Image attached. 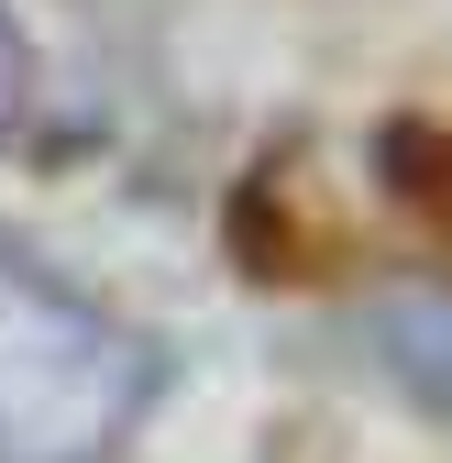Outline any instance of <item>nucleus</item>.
I'll list each match as a JSON object with an SVG mask.
<instances>
[{"label":"nucleus","instance_id":"f257e3e1","mask_svg":"<svg viewBox=\"0 0 452 463\" xmlns=\"http://www.w3.org/2000/svg\"><path fill=\"white\" fill-rule=\"evenodd\" d=\"M165 354L0 232V463H110Z\"/></svg>","mask_w":452,"mask_h":463},{"label":"nucleus","instance_id":"f03ea898","mask_svg":"<svg viewBox=\"0 0 452 463\" xmlns=\"http://www.w3.org/2000/svg\"><path fill=\"white\" fill-rule=\"evenodd\" d=\"M386 342H398V364H409L430 397H452V320H441V309H419V320H386Z\"/></svg>","mask_w":452,"mask_h":463},{"label":"nucleus","instance_id":"7ed1b4c3","mask_svg":"<svg viewBox=\"0 0 452 463\" xmlns=\"http://www.w3.org/2000/svg\"><path fill=\"white\" fill-rule=\"evenodd\" d=\"M23 99H33V55H23V33H12V12H0V133L23 122Z\"/></svg>","mask_w":452,"mask_h":463}]
</instances>
